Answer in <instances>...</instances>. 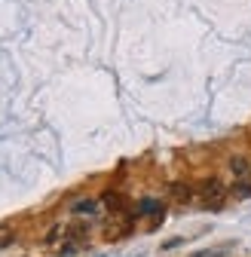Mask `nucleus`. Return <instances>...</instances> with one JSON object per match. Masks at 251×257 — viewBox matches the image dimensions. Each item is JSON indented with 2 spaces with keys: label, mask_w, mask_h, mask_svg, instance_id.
I'll list each match as a JSON object with an SVG mask.
<instances>
[{
  "label": "nucleus",
  "mask_w": 251,
  "mask_h": 257,
  "mask_svg": "<svg viewBox=\"0 0 251 257\" xmlns=\"http://www.w3.org/2000/svg\"><path fill=\"white\" fill-rule=\"evenodd\" d=\"M196 199H199L205 208L217 211V208L224 205V199H227V187H224V181H217V178H205V181L199 184V190H196Z\"/></svg>",
  "instance_id": "f257e3e1"
},
{
  "label": "nucleus",
  "mask_w": 251,
  "mask_h": 257,
  "mask_svg": "<svg viewBox=\"0 0 251 257\" xmlns=\"http://www.w3.org/2000/svg\"><path fill=\"white\" fill-rule=\"evenodd\" d=\"M230 172L236 181H251V159L248 156H230Z\"/></svg>",
  "instance_id": "f03ea898"
},
{
  "label": "nucleus",
  "mask_w": 251,
  "mask_h": 257,
  "mask_svg": "<svg viewBox=\"0 0 251 257\" xmlns=\"http://www.w3.org/2000/svg\"><path fill=\"white\" fill-rule=\"evenodd\" d=\"M169 196L175 202H190V199H196V190L184 181H175V184H169Z\"/></svg>",
  "instance_id": "7ed1b4c3"
},
{
  "label": "nucleus",
  "mask_w": 251,
  "mask_h": 257,
  "mask_svg": "<svg viewBox=\"0 0 251 257\" xmlns=\"http://www.w3.org/2000/svg\"><path fill=\"white\" fill-rule=\"evenodd\" d=\"M74 211H77V214H95V211H98V202H95V199H83V202L74 205Z\"/></svg>",
  "instance_id": "20e7f679"
},
{
  "label": "nucleus",
  "mask_w": 251,
  "mask_h": 257,
  "mask_svg": "<svg viewBox=\"0 0 251 257\" xmlns=\"http://www.w3.org/2000/svg\"><path fill=\"white\" fill-rule=\"evenodd\" d=\"M138 214H153V217H160V214H163V208H160V202L147 199V202H141V205H138Z\"/></svg>",
  "instance_id": "39448f33"
},
{
  "label": "nucleus",
  "mask_w": 251,
  "mask_h": 257,
  "mask_svg": "<svg viewBox=\"0 0 251 257\" xmlns=\"http://www.w3.org/2000/svg\"><path fill=\"white\" fill-rule=\"evenodd\" d=\"M10 242H13V233H10L7 227H0V248H7Z\"/></svg>",
  "instance_id": "423d86ee"
}]
</instances>
